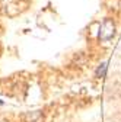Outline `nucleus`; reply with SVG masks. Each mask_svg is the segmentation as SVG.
Listing matches in <instances>:
<instances>
[{"instance_id": "1", "label": "nucleus", "mask_w": 121, "mask_h": 122, "mask_svg": "<svg viewBox=\"0 0 121 122\" xmlns=\"http://www.w3.org/2000/svg\"><path fill=\"white\" fill-rule=\"evenodd\" d=\"M114 35H115V23H114V20L112 19H105L101 23V28H99V34H98L99 41L107 42V41L112 39Z\"/></svg>"}, {"instance_id": "2", "label": "nucleus", "mask_w": 121, "mask_h": 122, "mask_svg": "<svg viewBox=\"0 0 121 122\" xmlns=\"http://www.w3.org/2000/svg\"><path fill=\"white\" fill-rule=\"evenodd\" d=\"M107 67H108V64L105 63H101L99 66H98V68H96V77H105V74H107Z\"/></svg>"}]
</instances>
